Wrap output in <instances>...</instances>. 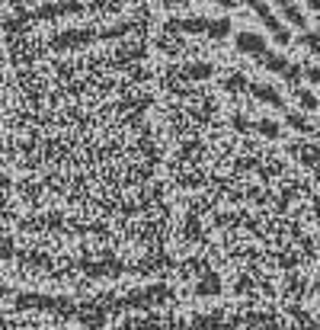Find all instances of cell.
I'll use <instances>...</instances> for the list:
<instances>
[{
    "label": "cell",
    "mask_w": 320,
    "mask_h": 330,
    "mask_svg": "<svg viewBox=\"0 0 320 330\" xmlns=\"http://www.w3.org/2000/svg\"><path fill=\"white\" fill-rule=\"evenodd\" d=\"M250 3H253V10H256V13H259V16H263V19L269 23V29L275 32V38H279V42H285L288 36H285V29H282V26L275 23V16L269 13V7H266V3H263V0H250Z\"/></svg>",
    "instance_id": "6da1fadb"
},
{
    "label": "cell",
    "mask_w": 320,
    "mask_h": 330,
    "mask_svg": "<svg viewBox=\"0 0 320 330\" xmlns=\"http://www.w3.org/2000/svg\"><path fill=\"white\" fill-rule=\"evenodd\" d=\"M307 3H311V7H314V10H317V13H320V0H307Z\"/></svg>",
    "instance_id": "7a4b0ae2"
},
{
    "label": "cell",
    "mask_w": 320,
    "mask_h": 330,
    "mask_svg": "<svg viewBox=\"0 0 320 330\" xmlns=\"http://www.w3.org/2000/svg\"><path fill=\"white\" fill-rule=\"evenodd\" d=\"M218 3H224V7H234V0H218Z\"/></svg>",
    "instance_id": "3957f363"
}]
</instances>
